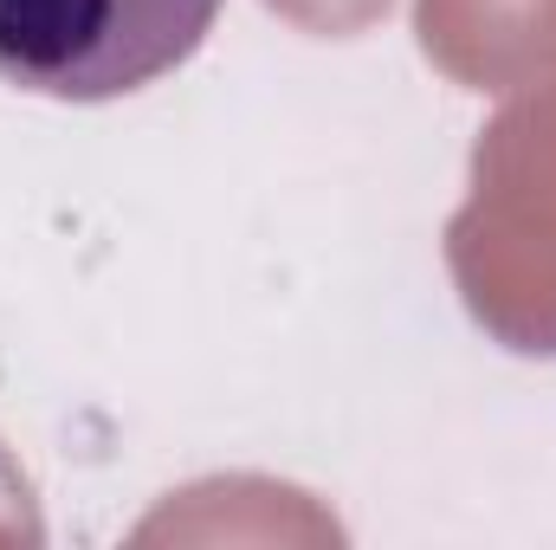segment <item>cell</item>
Returning a JSON list of instances; mask_svg holds the SVG:
<instances>
[{
	"instance_id": "cell-1",
	"label": "cell",
	"mask_w": 556,
	"mask_h": 550,
	"mask_svg": "<svg viewBox=\"0 0 556 550\" xmlns=\"http://www.w3.org/2000/svg\"><path fill=\"white\" fill-rule=\"evenodd\" d=\"M227 0H0V78L33 98L104 104L201 52Z\"/></svg>"
}]
</instances>
